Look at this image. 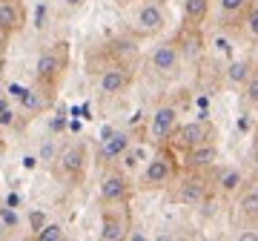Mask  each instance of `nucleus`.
Segmentation results:
<instances>
[{
  "mask_svg": "<svg viewBox=\"0 0 258 241\" xmlns=\"http://www.w3.org/2000/svg\"><path fill=\"white\" fill-rule=\"evenodd\" d=\"M175 178V161L169 152H155L152 158H147L144 164V172H141V187L147 190H158V187H166Z\"/></svg>",
  "mask_w": 258,
  "mask_h": 241,
  "instance_id": "nucleus-1",
  "label": "nucleus"
},
{
  "mask_svg": "<svg viewBox=\"0 0 258 241\" xmlns=\"http://www.w3.org/2000/svg\"><path fill=\"white\" fill-rule=\"evenodd\" d=\"M210 198V181H204L201 175H186L181 178V184L175 187L172 193V201L178 204H186V207H198Z\"/></svg>",
  "mask_w": 258,
  "mask_h": 241,
  "instance_id": "nucleus-2",
  "label": "nucleus"
},
{
  "mask_svg": "<svg viewBox=\"0 0 258 241\" xmlns=\"http://www.w3.org/2000/svg\"><path fill=\"white\" fill-rule=\"evenodd\" d=\"M166 26V12L158 6L155 0H147L138 12H135V32L144 37H152L158 32H164Z\"/></svg>",
  "mask_w": 258,
  "mask_h": 241,
  "instance_id": "nucleus-3",
  "label": "nucleus"
},
{
  "mask_svg": "<svg viewBox=\"0 0 258 241\" xmlns=\"http://www.w3.org/2000/svg\"><path fill=\"white\" fill-rule=\"evenodd\" d=\"M86 169V147L83 144H69V147L60 149L57 155V172L66 178V181H78Z\"/></svg>",
  "mask_w": 258,
  "mask_h": 241,
  "instance_id": "nucleus-4",
  "label": "nucleus"
},
{
  "mask_svg": "<svg viewBox=\"0 0 258 241\" xmlns=\"http://www.w3.org/2000/svg\"><path fill=\"white\" fill-rule=\"evenodd\" d=\"M101 201L103 204H126L129 201V178L120 169H109L101 181Z\"/></svg>",
  "mask_w": 258,
  "mask_h": 241,
  "instance_id": "nucleus-5",
  "label": "nucleus"
},
{
  "mask_svg": "<svg viewBox=\"0 0 258 241\" xmlns=\"http://www.w3.org/2000/svg\"><path fill=\"white\" fill-rule=\"evenodd\" d=\"M63 66H66V55H63V43H60V49H49V52H43V55L37 57V64H35L37 81L52 86L57 78H60Z\"/></svg>",
  "mask_w": 258,
  "mask_h": 241,
  "instance_id": "nucleus-6",
  "label": "nucleus"
},
{
  "mask_svg": "<svg viewBox=\"0 0 258 241\" xmlns=\"http://www.w3.org/2000/svg\"><path fill=\"white\" fill-rule=\"evenodd\" d=\"M175 130H178V109L175 106H158L152 112V120H149V138L155 144H164V141L172 138Z\"/></svg>",
  "mask_w": 258,
  "mask_h": 241,
  "instance_id": "nucleus-7",
  "label": "nucleus"
},
{
  "mask_svg": "<svg viewBox=\"0 0 258 241\" xmlns=\"http://www.w3.org/2000/svg\"><path fill=\"white\" fill-rule=\"evenodd\" d=\"M129 84H132V75H129L126 66H120V64L106 66L101 72V78H98V89H101V95H106V98L126 92Z\"/></svg>",
  "mask_w": 258,
  "mask_h": 241,
  "instance_id": "nucleus-8",
  "label": "nucleus"
},
{
  "mask_svg": "<svg viewBox=\"0 0 258 241\" xmlns=\"http://www.w3.org/2000/svg\"><path fill=\"white\" fill-rule=\"evenodd\" d=\"M178 64H181V52H178L175 43H161V46L152 49L149 55V66L152 72L161 75V78H169V75L178 72Z\"/></svg>",
  "mask_w": 258,
  "mask_h": 241,
  "instance_id": "nucleus-9",
  "label": "nucleus"
},
{
  "mask_svg": "<svg viewBox=\"0 0 258 241\" xmlns=\"http://www.w3.org/2000/svg\"><path fill=\"white\" fill-rule=\"evenodd\" d=\"M215 161H218V147L212 141H204V144H195V147L184 149V167L192 169V172L215 167Z\"/></svg>",
  "mask_w": 258,
  "mask_h": 241,
  "instance_id": "nucleus-10",
  "label": "nucleus"
},
{
  "mask_svg": "<svg viewBox=\"0 0 258 241\" xmlns=\"http://www.w3.org/2000/svg\"><path fill=\"white\" fill-rule=\"evenodd\" d=\"M172 138L181 149H189L195 144H204V141H212V127L207 120H189V124H178V130L172 132Z\"/></svg>",
  "mask_w": 258,
  "mask_h": 241,
  "instance_id": "nucleus-11",
  "label": "nucleus"
},
{
  "mask_svg": "<svg viewBox=\"0 0 258 241\" xmlns=\"http://www.w3.org/2000/svg\"><path fill=\"white\" fill-rule=\"evenodd\" d=\"M129 144H132V135L123 130L118 132H106V138L101 141V149H98V158H101L103 164H115V161H120V155L129 149Z\"/></svg>",
  "mask_w": 258,
  "mask_h": 241,
  "instance_id": "nucleus-12",
  "label": "nucleus"
},
{
  "mask_svg": "<svg viewBox=\"0 0 258 241\" xmlns=\"http://www.w3.org/2000/svg\"><path fill=\"white\" fill-rule=\"evenodd\" d=\"M23 26V12L18 0H0V35H9Z\"/></svg>",
  "mask_w": 258,
  "mask_h": 241,
  "instance_id": "nucleus-13",
  "label": "nucleus"
},
{
  "mask_svg": "<svg viewBox=\"0 0 258 241\" xmlns=\"http://www.w3.org/2000/svg\"><path fill=\"white\" fill-rule=\"evenodd\" d=\"M98 238H101V241H120V238H126V221H123L118 213H103Z\"/></svg>",
  "mask_w": 258,
  "mask_h": 241,
  "instance_id": "nucleus-14",
  "label": "nucleus"
},
{
  "mask_svg": "<svg viewBox=\"0 0 258 241\" xmlns=\"http://www.w3.org/2000/svg\"><path fill=\"white\" fill-rule=\"evenodd\" d=\"M215 184H218V190H221L224 195H235L241 187H244V172H241V169H232V167L221 169Z\"/></svg>",
  "mask_w": 258,
  "mask_h": 241,
  "instance_id": "nucleus-15",
  "label": "nucleus"
},
{
  "mask_svg": "<svg viewBox=\"0 0 258 241\" xmlns=\"http://www.w3.org/2000/svg\"><path fill=\"white\" fill-rule=\"evenodd\" d=\"M210 15V0H184V20L189 26L204 23Z\"/></svg>",
  "mask_w": 258,
  "mask_h": 241,
  "instance_id": "nucleus-16",
  "label": "nucleus"
},
{
  "mask_svg": "<svg viewBox=\"0 0 258 241\" xmlns=\"http://www.w3.org/2000/svg\"><path fill=\"white\" fill-rule=\"evenodd\" d=\"M238 213L247 221H258V190H247L238 198Z\"/></svg>",
  "mask_w": 258,
  "mask_h": 241,
  "instance_id": "nucleus-17",
  "label": "nucleus"
},
{
  "mask_svg": "<svg viewBox=\"0 0 258 241\" xmlns=\"http://www.w3.org/2000/svg\"><path fill=\"white\" fill-rule=\"evenodd\" d=\"M249 75H252V64H249V61H232L230 69H227V78H230V84H235V86H244Z\"/></svg>",
  "mask_w": 258,
  "mask_h": 241,
  "instance_id": "nucleus-18",
  "label": "nucleus"
},
{
  "mask_svg": "<svg viewBox=\"0 0 258 241\" xmlns=\"http://www.w3.org/2000/svg\"><path fill=\"white\" fill-rule=\"evenodd\" d=\"M20 103H23V109L26 112H43V106H46V98L37 92V89H23V95H20Z\"/></svg>",
  "mask_w": 258,
  "mask_h": 241,
  "instance_id": "nucleus-19",
  "label": "nucleus"
},
{
  "mask_svg": "<svg viewBox=\"0 0 258 241\" xmlns=\"http://www.w3.org/2000/svg\"><path fill=\"white\" fill-rule=\"evenodd\" d=\"M35 238H37V241H63L66 232H63V227H60V224L46 221L40 230H35Z\"/></svg>",
  "mask_w": 258,
  "mask_h": 241,
  "instance_id": "nucleus-20",
  "label": "nucleus"
},
{
  "mask_svg": "<svg viewBox=\"0 0 258 241\" xmlns=\"http://www.w3.org/2000/svg\"><path fill=\"white\" fill-rule=\"evenodd\" d=\"M244 12H247V18H244V32H247V37L258 40V3H249Z\"/></svg>",
  "mask_w": 258,
  "mask_h": 241,
  "instance_id": "nucleus-21",
  "label": "nucleus"
},
{
  "mask_svg": "<svg viewBox=\"0 0 258 241\" xmlns=\"http://www.w3.org/2000/svg\"><path fill=\"white\" fill-rule=\"evenodd\" d=\"M120 161H123V167H129V169L138 167L141 161H147V149L144 147H132V144H129V149L120 155Z\"/></svg>",
  "mask_w": 258,
  "mask_h": 241,
  "instance_id": "nucleus-22",
  "label": "nucleus"
},
{
  "mask_svg": "<svg viewBox=\"0 0 258 241\" xmlns=\"http://www.w3.org/2000/svg\"><path fill=\"white\" fill-rule=\"evenodd\" d=\"M218 6H221V15L224 18H235V15H241V12L249 6V0H218Z\"/></svg>",
  "mask_w": 258,
  "mask_h": 241,
  "instance_id": "nucleus-23",
  "label": "nucleus"
},
{
  "mask_svg": "<svg viewBox=\"0 0 258 241\" xmlns=\"http://www.w3.org/2000/svg\"><path fill=\"white\" fill-rule=\"evenodd\" d=\"M244 89H247V101H249V103H255V106H258V72H255V69H252V75L247 78Z\"/></svg>",
  "mask_w": 258,
  "mask_h": 241,
  "instance_id": "nucleus-24",
  "label": "nucleus"
},
{
  "mask_svg": "<svg viewBox=\"0 0 258 241\" xmlns=\"http://www.w3.org/2000/svg\"><path fill=\"white\" fill-rule=\"evenodd\" d=\"M0 221H3V227H9V230H15V227L20 224L18 213H15V207H3V210H0Z\"/></svg>",
  "mask_w": 258,
  "mask_h": 241,
  "instance_id": "nucleus-25",
  "label": "nucleus"
},
{
  "mask_svg": "<svg viewBox=\"0 0 258 241\" xmlns=\"http://www.w3.org/2000/svg\"><path fill=\"white\" fill-rule=\"evenodd\" d=\"M12 120H15V112H12L9 101L0 95V124H12Z\"/></svg>",
  "mask_w": 258,
  "mask_h": 241,
  "instance_id": "nucleus-26",
  "label": "nucleus"
},
{
  "mask_svg": "<svg viewBox=\"0 0 258 241\" xmlns=\"http://www.w3.org/2000/svg\"><path fill=\"white\" fill-rule=\"evenodd\" d=\"M46 221H49L46 213H40V210H32V213H29V227H32V230H40Z\"/></svg>",
  "mask_w": 258,
  "mask_h": 241,
  "instance_id": "nucleus-27",
  "label": "nucleus"
},
{
  "mask_svg": "<svg viewBox=\"0 0 258 241\" xmlns=\"http://www.w3.org/2000/svg\"><path fill=\"white\" fill-rule=\"evenodd\" d=\"M40 155H43V161H52V158H55V149H52V144H46V147L40 149Z\"/></svg>",
  "mask_w": 258,
  "mask_h": 241,
  "instance_id": "nucleus-28",
  "label": "nucleus"
},
{
  "mask_svg": "<svg viewBox=\"0 0 258 241\" xmlns=\"http://www.w3.org/2000/svg\"><path fill=\"white\" fill-rule=\"evenodd\" d=\"M66 9H78V6H83V0H63Z\"/></svg>",
  "mask_w": 258,
  "mask_h": 241,
  "instance_id": "nucleus-29",
  "label": "nucleus"
},
{
  "mask_svg": "<svg viewBox=\"0 0 258 241\" xmlns=\"http://www.w3.org/2000/svg\"><path fill=\"white\" fill-rule=\"evenodd\" d=\"M252 164H255V169H258V144L252 147Z\"/></svg>",
  "mask_w": 258,
  "mask_h": 241,
  "instance_id": "nucleus-30",
  "label": "nucleus"
},
{
  "mask_svg": "<svg viewBox=\"0 0 258 241\" xmlns=\"http://www.w3.org/2000/svg\"><path fill=\"white\" fill-rule=\"evenodd\" d=\"M118 3H126V0H118Z\"/></svg>",
  "mask_w": 258,
  "mask_h": 241,
  "instance_id": "nucleus-31",
  "label": "nucleus"
}]
</instances>
